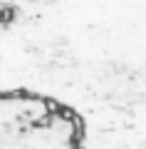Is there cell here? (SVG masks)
Masks as SVG:
<instances>
[{
	"label": "cell",
	"mask_w": 146,
	"mask_h": 149,
	"mask_svg": "<svg viewBox=\"0 0 146 149\" xmlns=\"http://www.w3.org/2000/svg\"><path fill=\"white\" fill-rule=\"evenodd\" d=\"M15 3H17V0H0V15H3V13H8Z\"/></svg>",
	"instance_id": "cell-1"
}]
</instances>
